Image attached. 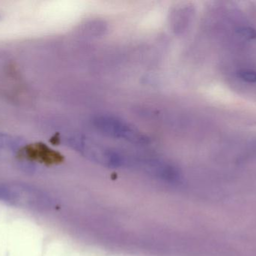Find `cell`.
I'll return each mask as SVG.
<instances>
[{
  "instance_id": "cell-1",
  "label": "cell",
  "mask_w": 256,
  "mask_h": 256,
  "mask_svg": "<svg viewBox=\"0 0 256 256\" xmlns=\"http://www.w3.org/2000/svg\"><path fill=\"white\" fill-rule=\"evenodd\" d=\"M94 123L100 132L112 138L137 144L147 143V138L142 134L118 119L112 117H100L96 119Z\"/></svg>"
},
{
  "instance_id": "cell-2",
  "label": "cell",
  "mask_w": 256,
  "mask_h": 256,
  "mask_svg": "<svg viewBox=\"0 0 256 256\" xmlns=\"http://www.w3.org/2000/svg\"><path fill=\"white\" fill-rule=\"evenodd\" d=\"M20 156L28 161H34L45 165H54L62 162L60 153L42 143L28 144L20 150Z\"/></svg>"
},
{
  "instance_id": "cell-3",
  "label": "cell",
  "mask_w": 256,
  "mask_h": 256,
  "mask_svg": "<svg viewBox=\"0 0 256 256\" xmlns=\"http://www.w3.org/2000/svg\"><path fill=\"white\" fill-rule=\"evenodd\" d=\"M14 188H12L8 185L0 184V201L6 202L14 203L20 202L22 196L27 197V186H19L16 187V191Z\"/></svg>"
},
{
  "instance_id": "cell-4",
  "label": "cell",
  "mask_w": 256,
  "mask_h": 256,
  "mask_svg": "<svg viewBox=\"0 0 256 256\" xmlns=\"http://www.w3.org/2000/svg\"><path fill=\"white\" fill-rule=\"evenodd\" d=\"M22 140L12 135L0 132V149L18 148L22 144Z\"/></svg>"
},
{
  "instance_id": "cell-5",
  "label": "cell",
  "mask_w": 256,
  "mask_h": 256,
  "mask_svg": "<svg viewBox=\"0 0 256 256\" xmlns=\"http://www.w3.org/2000/svg\"><path fill=\"white\" fill-rule=\"evenodd\" d=\"M238 76L242 81L248 84H256V71L254 69H243L238 72Z\"/></svg>"
},
{
  "instance_id": "cell-6",
  "label": "cell",
  "mask_w": 256,
  "mask_h": 256,
  "mask_svg": "<svg viewBox=\"0 0 256 256\" xmlns=\"http://www.w3.org/2000/svg\"><path fill=\"white\" fill-rule=\"evenodd\" d=\"M238 33L242 37L248 39V40H252L256 38V30L252 27H242L239 29Z\"/></svg>"
}]
</instances>
